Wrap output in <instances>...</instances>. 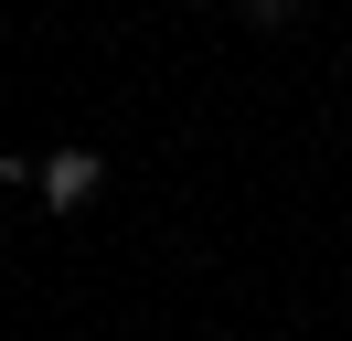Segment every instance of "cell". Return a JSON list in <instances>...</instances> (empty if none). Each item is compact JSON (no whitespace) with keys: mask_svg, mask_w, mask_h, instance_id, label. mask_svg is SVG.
<instances>
[{"mask_svg":"<svg viewBox=\"0 0 352 341\" xmlns=\"http://www.w3.org/2000/svg\"><path fill=\"white\" fill-rule=\"evenodd\" d=\"M96 192H107V160H96L86 139H65V149L32 160V203H43V213H86Z\"/></svg>","mask_w":352,"mask_h":341,"instance_id":"6da1fadb","label":"cell"},{"mask_svg":"<svg viewBox=\"0 0 352 341\" xmlns=\"http://www.w3.org/2000/svg\"><path fill=\"white\" fill-rule=\"evenodd\" d=\"M299 11H309V0H245V21H256V32H288Z\"/></svg>","mask_w":352,"mask_h":341,"instance_id":"7a4b0ae2","label":"cell"},{"mask_svg":"<svg viewBox=\"0 0 352 341\" xmlns=\"http://www.w3.org/2000/svg\"><path fill=\"white\" fill-rule=\"evenodd\" d=\"M0 192H32V149H0Z\"/></svg>","mask_w":352,"mask_h":341,"instance_id":"3957f363","label":"cell"},{"mask_svg":"<svg viewBox=\"0 0 352 341\" xmlns=\"http://www.w3.org/2000/svg\"><path fill=\"white\" fill-rule=\"evenodd\" d=\"M342 75H352V43H342Z\"/></svg>","mask_w":352,"mask_h":341,"instance_id":"277c9868","label":"cell"}]
</instances>
